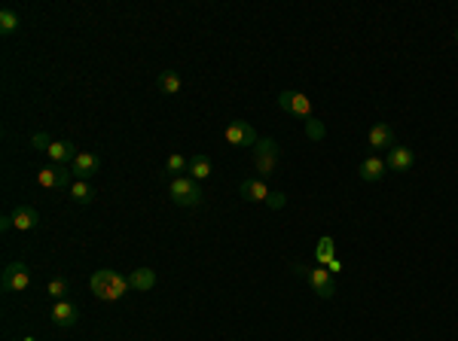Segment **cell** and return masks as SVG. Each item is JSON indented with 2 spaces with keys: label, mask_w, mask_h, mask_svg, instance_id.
<instances>
[{
  "label": "cell",
  "mask_w": 458,
  "mask_h": 341,
  "mask_svg": "<svg viewBox=\"0 0 458 341\" xmlns=\"http://www.w3.org/2000/svg\"><path fill=\"white\" fill-rule=\"evenodd\" d=\"M76 153H80V149L70 144V140H52V146L46 149L49 162H52V165H65V168H70V162L76 159Z\"/></svg>",
  "instance_id": "obj_13"
},
{
  "label": "cell",
  "mask_w": 458,
  "mask_h": 341,
  "mask_svg": "<svg viewBox=\"0 0 458 341\" xmlns=\"http://www.w3.org/2000/svg\"><path fill=\"white\" fill-rule=\"evenodd\" d=\"M80 320V308H76L74 302H55L52 305V323L59 326V329H70V326Z\"/></svg>",
  "instance_id": "obj_11"
},
{
  "label": "cell",
  "mask_w": 458,
  "mask_h": 341,
  "mask_svg": "<svg viewBox=\"0 0 458 341\" xmlns=\"http://www.w3.org/2000/svg\"><path fill=\"white\" fill-rule=\"evenodd\" d=\"M0 229L10 232V229H12V217H3V219H0Z\"/></svg>",
  "instance_id": "obj_28"
},
{
  "label": "cell",
  "mask_w": 458,
  "mask_h": 341,
  "mask_svg": "<svg viewBox=\"0 0 458 341\" xmlns=\"http://www.w3.org/2000/svg\"><path fill=\"white\" fill-rule=\"evenodd\" d=\"M31 144H34V149H40V153H46V149L52 146V140H49V134H46V131H37V134H34V138H31Z\"/></svg>",
  "instance_id": "obj_25"
},
{
  "label": "cell",
  "mask_w": 458,
  "mask_h": 341,
  "mask_svg": "<svg viewBox=\"0 0 458 341\" xmlns=\"http://www.w3.org/2000/svg\"><path fill=\"white\" fill-rule=\"evenodd\" d=\"M28 283H31V272H28L25 262H10L3 268V289L6 293H25Z\"/></svg>",
  "instance_id": "obj_5"
},
{
  "label": "cell",
  "mask_w": 458,
  "mask_h": 341,
  "mask_svg": "<svg viewBox=\"0 0 458 341\" xmlns=\"http://www.w3.org/2000/svg\"><path fill=\"white\" fill-rule=\"evenodd\" d=\"M89 287L95 293V298H101V302H119L132 289V283H129V277L114 272V268H98L89 277Z\"/></svg>",
  "instance_id": "obj_1"
},
{
  "label": "cell",
  "mask_w": 458,
  "mask_h": 341,
  "mask_svg": "<svg viewBox=\"0 0 458 341\" xmlns=\"http://www.w3.org/2000/svg\"><path fill=\"white\" fill-rule=\"evenodd\" d=\"M98 168H101V159L95 153H76V159L70 162V174L76 180H92L98 174Z\"/></svg>",
  "instance_id": "obj_9"
},
{
  "label": "cell",
  "mask_w": 458,
  "mask_h": 341,
  "mask_svg": "<svg viewBox=\"0 0 458 341\" xmlns=\"http://www.w3.org/2000/svg\"><path fill=\"white\" fill-rule=\"evenodd\" d=\"M19 25H22V19H19V12H16V10H3V12H0V34H3V37L16 34V31H19Z\"/></svg>",
  "instance_id": "obj_23"
},
{
  "label": "cell",
  "mask_w": 458,
  "mask_h": 341,
  "mask_svg": "<svg viewBox=\"0 0 458 341\" xmlns=\"http://www.w3.org/2000/svg\"><path fill=\"white\" fill-rule=\"evenodd\" d=\"M25 341H37V338H25Z\"/></svg>",
  "instance_id": "obj_29"
},
{
  "label": "cell",
  "mask_w": 458,
  "mask_h": 341,
  "mask_svg": "<svg viewBox=\"0 0 458 341\" xmlns=\"http://www.w3.org/2000/svg\"><path fill=\"white\" fill-rule=\"evenodd\" d=\"M168 195H171V201H174V204H180V208H196V204L202 201V189H199V183H196L189 174L174 177V180L168 183Z\"/></svg>",
  "instance_id": "obj_2"
},
{
  "label": "cell",
  "mask_w": 458,
  "mask_h": 341,
  "mask_svg": "<svg viewBox=\"0 0 458 341\" xmlns=\"http://www.w3.org/2000/svg\"><path fill=\"white\" fill-rule=\"evenodd\" d=\"M223 138H227L229 146H257V140H260L251 122H229Z\"/></svg>",
  "instance_id": "obj_6"
},
{
  "label": "cell",
  "mask_w": 458,
  "mask_h": 341,
  "mask_svg": "<svg viewBox=\"0 0 458 341\" xmlns=\"http://www.w3.org/2000/svg\"><path fill=\"white\" fill-rule=\"evenodd\" d=\"M187 170H189V159H187V155H183V153H171V155H168L165 177H171V180H174V177H183Z\"/></svg>",
  "instance_id": "obj_21"
},
{
  "label": "cell",
  "mask_w": 458,
  "mask_h": 341,
  "mask_svg": "<svg viewBox=\"0 0 458 341\" xmlns=\"http://www.w3.org/2000/svg\"><path fill=\"white\" fill-rule=\"evenodd\" d=\"M306 134H309V138H315V140H321L324 138V125L318 122V119H309V122H306Z\"/></svg>",
  "instance_id": "obj_26"
},
{
  "label": "cell",
  "mask_w": 458,
  "mask_h": 341,
  "mask_svg": "<svg viewBox=\"0 0 458 341\" xmlns=\"http://www.w3.org/2000/svg\"><path fill=\"white\" fill-rule=\"evenodd\" d=\"M238 192L244 195V201H269V186H266V180H260V177H248V180H242V186Z\"/></svg>",
  "instance_id": "obj_15"
},
{
  "label": "cell",
  "mask_w": 458,
  "mask_h": 341,
  "mask_svg": "<svg viewBox=\"0 0 458 341\" xmlns=\"http://www.w3.org/2000/svg\"><path fill=\"white\" fill-rule=\"evenodd\" d=\"M366 146L373 149V153H379V149H385V146H394V131H391V125H385V122H376L370 128V134H366Z\"/></svg>",
  "instance_id": "obj_14"
},
{
  "label": "cell",
  "mask_w": 458,
  "mask_h": 341,
  "mask_svg": "<svg viewBox=\"0 0 458 341\" xmlns=\"http://www.w3.org/2000/svg\"><path fill=\"white\" fill-rule=\"evenodd\" d=\"M10 217H12V229H19V232H31L40 226V213H37V208H31V204H19Z\"/></svg>",
  "instance_id": "obj_12"
},
{
  "label": "cell",
  "mask_w": 458,
  "mask_h": 341,
  "mask_svg": "<svg viewBox=\"0 0 458 341\" xmlns=\"http://www.w3.org/2000/svg\"><path fill=\"white\" fill-rule=\"evenodd\" d=\"M385 170H388V165H385V159L382 155H366V159L361 162V180H366V183H376V180H382L385 177Z\"/></svg>",
  "instance_id": "obj_16"
},
{
  "label": "cell",
  "mask_w": 458,
  "mask_h": 341,
  "mask_svg": "<svg viewBox=\"0 0 458 341\" xmlns=\"http://www.w3.org/2000/svg\"><path fill=\"white\" fill-rule=\"evenodd\" d=\"M300 272H306L309 283H312V289L318 293L321 298H330L336 293V283H333V274L327 272V268H300Z\"/></svg>",
  "instance_id": "obj_8"
},
{
  "label": "cell",
  "mask_w": 458,
  "mask_h": 341,
  "mask_svg": "<svg viewBox=\"0 0 458 341\" xmlns=\"http://www.w3.org/2000/svg\"><path fill=\"white\" fill-rule=\"evenodd\" d=\"M67 293H70V283L65 277H52V280L46 283V296L52 298V302H65Z\"/></svg>",
  "instance_id": "obj_22"
},
{
  "label": "cell",
  "mask_w": 458,
  "mask_h": 341,
  "mask_svg": "<svg viewBox=\"0 0 458 341\" xmlns=\"http://www.w3.org/2000/svg\"><path fill=\"white\" fill-rule=\"evenodd\" d=\"M70 168H65V165H43L37 170V183L43 189H70Z\"/></svg>",
  "instance_id": "obj_4"
},
{
  "label": "cell",
  "mask_w": 458,
  "mask_h": 341,
  "mask_svg": "<svg viewBox=\"0 0 458 341\" xmlns=\"http://www.w3.org/2000/svg\"><path fill=\"white\" fill-rule=\"evenodd\" d=\"M385 165H388V170L404 174V170H410L415 165V153L410 146H391L388 155H385Z\"/></svg>",
  "instance_id": "obj_10"
},
{
  "label": "cell",
  "mask_w": 458,
  "mask_h": 341,
  "mask_svg": "<svg viewBox=\"0 0 458 341\" xmlns=\"http://www.w3.org/2000/svg\"><path fill=\"white\" fill-rule=\"evenodd\" d=\"M129 283L135 293H147V289L156 287V272H153V268H135V272L129 274Z\"/></svg>",
  "instance_id": "obj_17"
},
{
  "label": "cell",
  "mask_w": 458,
  "mask_h": 341,
  "mask_svg": "<svg viewBox=\"0 0 458 341\" xmlns=\"http://www.w3.org/2000/svg\"><path fill=\"white\" fill-rule=\"evenodd\" d=\"M156 89L162 91V95H178V91L183 89L180 74H178V70H165V74H159L156 76Z\"/></svg>",
  "instance_id": "obj_19"
},
{
  "label": "cell",
  "mask_w": 458,
  "mask_h": 341,
  "mask_svg": "<svg viewBox=\"0 0 458 341\" xmlns=\"http://www.w3.org/2000/svg\"><path fill=\"white\" fill-rule=\"evenodd\" d=\"M333 259V241L330 238H321V247H318V262H330Z\"/></svg>",
  "instance_id": "obj_24"
},
{
  "label": "cell",
  "mask_w": 458,
  "mask_h": 341,
  "mask_svg": "<svg viewBox=\"0 0 458 341\" xmlns=\"http://www.w3.org/2000/svg\"><path fill=\"white\" fill-rule=\"evenodd\" d=\"M211 170H214V165H211V159H208L205 153L189 155V170H187V174L193 177L196 183H199V180H205V177H211Z\"/></svg>",
  "instance_id": "obj_18"
},
{
  "label": "cell",
  "mask_w": 458,
  "mask_h": 341,
  "mask_svg": "<svg viewBox=\"0 0 458 341\" xmlns=\"http://www.w3.org/2000/svg\"><path fill=\"white\" fill-rule=\"evenodd\" d=\"M67 195L74 198L76 204H92V201H95V189H92L89 180H74V183H70V189H67Z\"/></svg>",
  "instance_id": "obj_20"
},
{
  "label": "cell",
  "mask_w": 458,
  "mask_h": 341,
  "mask_svg": "<svg viewBox=\"0 0 458 341\" xmlns=\"http://www.w3.org/2000/svg\"><path fill=\"white\" fill-rule=\"evenodd\" d=\"M269 204H272V208H281V204H284V198H281V192H272V195H269Z\"/></svg>",
  "instance_id": "obj_27"
},
{
  "label": "cell",
  "mask_w": 458,
  "mask_h": 341,
  "mask_svg": "<svg viewBox=\"0 0 458 341\" xmlns=\"http://www.w3.org/2000/svg\"><path fill=\"white\" fill-rule=\"evenodd\" d=\"M253 165L260 170V180L275 174V168H278V144L272 138L257 140V146H253Z\"/></svg>",
  "instance_id": "obj_3"
},
{
  "label": "cell",
  "mask_w": 458,
  "mask_h": 341,
  "mask_svg": "<svg viewBox=\"0 0 458 341\" xmlns=\"http://www.w3.org/2000/svg\"><path fill=\"white\" fill-rule=\"evenodd\" d=\"M278 107H281V110H287V113H293V116L312 119V101H309L306 95H300V91H281Z\"/></svg>",
  "instance_id": "obj_7"
},
{
  "label": "cell",
  "mask_w": 458,
  "mask_h": 341,
  "mask_svg": "<svg viewBox=\"0 0 458 341\" xmlns=\"http://www.w3.org/2000/svg\"><path fill=\"white\" fill-rule=\"evenodd\" d=\"M455 40H458V31H455Z\"/></svg>",
  "instance_id": "obj_30"
}]
</instances>
